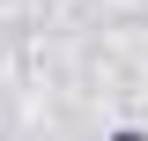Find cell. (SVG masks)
Listing matches in <instances>:
<instances>
[{"mask_svg": "<svg viewBox=\"0 0 148 141\" xmlns=\"http://www.w3.org/2000/svg\"><path fill=\"white\" fill-rule=\"evenodd\" d=\"M104 141H148V134H141V126H119V134H104Z\"/></svg>", "mask_w": 148, "mask_h": 141, "instance_id": "cell-1", "label": "cell"}]
</instances>
